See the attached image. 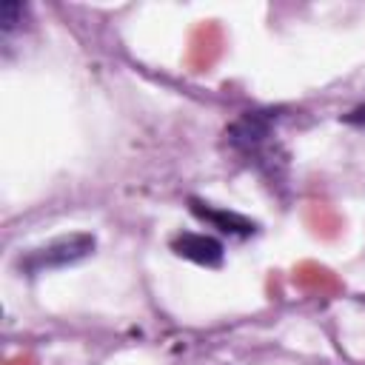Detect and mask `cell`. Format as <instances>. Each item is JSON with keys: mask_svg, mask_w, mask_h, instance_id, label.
I'll use <instances>...</instances> for the list:
<instances>
[{"mask_svg": "<svg viewBox=\"0 0 365 365\" xmlns=\"http://www.w3.org/2000/svg\"><path fill=\"white\" fill-rule=\"evenodd\" d=\"M17 14H23V6H20V3H3V6H0V26H3V31L14 29Z\"/></svg>", "mask_w": 365, "mask_h": 365, "instance_id": "obj_4", "label": "cell"}, {"mask_svg": "<svg viewBox=\"0 0 365 365\" xmlns=\"http://www.w3.org/2000/svg\"><path fill=\"white\" fill-rule=\"evenodd\" d=\"M94 251V237L88 234H71V237H60L43 248H34L31 254H26V259H20V265L29 274H40L48 268H63L71 265L83 257H88Z\"/></svg>", "mask_w": 365, "mask_h": 365, "instance_id": "obj_1", "label": "cell"}, {"mask_svg": "<svg viewBox=\"0 0 365 365\" xmlns=\"http://www.w3.org/2000/svg\"><path fill=\"white\" fill-rule=\"evenodd\" d=\"M342 123H348V125H365V103L356 106L354 111H348V114L342 117Z\"/></svg>", "mask_w": 365, "mask_h": 365, "instance_id": "obj_5", "label": "cell"}, {"mask_svg": "<svg viewBox=\"0 0 365 365\" xmlns=\"http://www.w3.org/2000/svg\"><path fill=\"white\" fill-rule=\"evenodd\" d=\"M171 251L182 259H191L197 265H205V268H217L222 265V242L208 237V234H194V231H185V234H177L171 240Z\"/></svg>", "mask_w": 365, "mask_h": 365, "instance_id": "obj_2", "label": "cell"}, {"mask_svg": "<svg viewBox=\"0 0 365 365\" xmlns=\"http://www.w3.org/2000/svg\"><path fill=\"white\" fill-rule=\"evenodd\" d=\"M191 214L200 217L202 222H211V225L220 228L222 234L248 237V234L257 231V225H254L251 220H245V217H240V214H234V211H217V208H211V205H205V202H197V200H191Z\"/></svg>", "mask_w": 365, "mask_h": 365, "instance_id": "obj_3", "label": "cell"}]
</instances>
